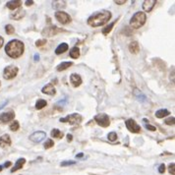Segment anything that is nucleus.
<instances>
[{"mask_svg":"<svg viewBox=\"0 0 175 175\" xmlns=\"http://www.w3.org/2000/svg\"><path fill=\"white\" fill-rule=\"evenodd\" d=\"M20 128V124L18 121H13L11 123V125H10V130L11 131H17Z\"/></svg>","mask_w":175,"mask_h":175,"instance_id":"obj_27","label":"nucleus"},{"mask_svg":"<svg viewBox=\"0 0 175 175\" xmlns=\"http://www.w3.org/2000/svg\"><path fill=\"white\" fill-rule=\"evenodd\" d=\"M76 163V161H63L61 162V166H66V165H73Z\"/></svg>","mask_w":175,"mask_h":175,"instance_id":"obj_35","label":"nucleus"},{"mask_svg":"<svg viewBox=\"0 0 175 175\" xmlns=\"http://www.w3.org/2000/svg\"><path fill=\"white\" fill-rule=\"evenodd\" d=\"M125 124H126L127 129H128L130 132H132V133H139V132L141 131V127L137 124V122L135 121L134 119H128L125 122Z\"/></svg>","mask_w":175,"mask_h":175,"instance_id":"obj_8","label":"nucleus"},{"mask_svg":"<svg viewBox=\"0 0 175 175\" xmlns=\"http://www.w3.org/2000/svg\"><path fill=\"white\" fill-rule=\"evenodd\" d=\"M70 56H71L72 58H74V59L78 58V57L80 56V49H79V47H77V46L73 47V48L70 50Z\"/></svg>","mask_w":175,"mask_h":175,"instance_id":"obj_24","label":"nucleus"},{"mask_svg":"<svg viewBox=\"0 0 175 175\" xmlns=\"http://www.w3.org/2000/svg\"><path fill=\"white\" fill-rule=\"evenodd\" d=\"M54 146V142L52 141L51 139H48L47 141L44 143V149H50Z\"/></svg>","mask_w":175,"mask_h":175,"instance_id":"obj_31","label":"nucleus"},{"mask_svg":"<svg viewBox=\"0 0 175 175\" xmlns=\"http://www.w3.org/2000/svg\"><path fill=\"white\" fill-rule=\"evenodd\" d=\"M18 67L16 66H13V65H10V66H7L6 68L4 69L3 71V77L4 79L6 80H11L15 78V77L17 76V74H18Z\"/></svg>","mask_w":175,"mask_h":175,"instance_id":"obj_5","label":"nucleus"},{"mask_svg":"<svg viewBox=\"0 0 175 175\" xmlns=\"http://www.w3.org/2000/svg\"><path fill=\"white\" fill-rule=\"evenodd\" d=\"M164 171H165V165L164 164H161L158 167V172L159 173H163Z\"/></svg>","mask_w":175,"mask_h":175,"instance_id":"obj_36","label":"nucleus"},{"mask_svg":"<svg viewBox=\"0 0 175 175\" xmlns=\"http://www.w3.org/2000/svg\"><path fill=\"white\" fill-rule=\"evenodd\" d=\"M3 42H4V39L2 37H0V48L2 47V45H3Z\"/></svg>","mask_w":175,"mask_h":175,"instance_id":"obj_39","label":"nucleus"},{"mask_svg":"<svg viewBox=\"0 0 175 175\" xmlns=\"http://www.w3.org/2000/svg\"><path fill=\"white\" fill-rule=\"evenodd\" d=\"M82 116L78 113H73V114H70V115L64 117V118L60 119V122L62 123H69L71 125H75V124H79L81 123L82 121Z\"/></svg>","mask_w":175,"mask_h":175,"instance_id":"obj_4","label":"nucleus"},{"mask_svg":"<svg viewBox=\"0 0 175 175\" xmlns=\"http://www.w3.org/2000/svg\"><path fill=\"white\" fill-rule=\"evenodd\" d=\"M84 156L83 154H77V156H76V157H77V158H79V157H82V156Z\"/></svg>","mask_w":175,"mask_h":175,"instance_id":"obj_44","label":"nucleus"},{"mask_svg":"<svg viewBox=\"0 0 175 175\" xmlns=\"http://www.w3.org/2000/svg\"><path fill=\"white\" fill-rule=\"evenodd\" d=\"M146 128L149 129L150 131H156V127H154V126H152V125H150V124L146 125Z\"/></svg>","mask_w":175,"mask_h":175,"instance_id":"obj_37","label":"nucleus"},{"mask_svg":"<svg viewBox=\"0 0 175 175\" xmlns=\"http://www.w3.org/2000/svg\"><path fill=\"white\" fill-rule=\"evenodd\" d=\"M2 169H3V165H0V171H2Z\"/></svg>","mask_w":175,"mask_h":175,"instance_id":"obj_45","label":"nucleus"},{"mask_svg":"<svg viewBox=\"0 0 175 175\" xmlns=\"http://www.w3.org/2000/svg\"><path fill=\"white\" fill-rule=\"evenodd\" d=\"M52 6L56 10H61L66 7V1H53L52 2Z\"/></svg>","mask_w":175,"mask_h":175,"instance_id":"obj_21","label":"nucleus"},{"mask_svg":"<svg viewBox=\"0 0 175 175\" xmlns=\"http://www.w3.org/2000/svg\"><path fill=\"white\" fill-rule=\"evenodd\" d=\"M68 50V44L67 43H61L57 46V48L55 49V53L56 54H61L64 53L65 51Z\"/></svg>","mask_w":175,"mask_h":175,"instance_id":"obj_20","label":"nucleus"},{"mask_svg":"<svg viewBox=\"0 0 175 175\" xmlns=\"http://www.w3.org/2000/svg\"><path fill=\"white\" fill-rule=\"evenodd\" d=\"M115 2L116 4H118V5H121V4H124V3H126V0H121V1H118V0H115Z\"/></svg>","mask_w":175,"mask_h":175,"instance_id":"obj_38","label":"nucleus"},{"mask_svg":"<svg viewBox=\"0 0 175 175\" xmlns=\"http://www.w3.org/2000/svg\"><path fill=\"white\" fill-rule=\"evenodd\" d=\"M41 92L45 94H48V96H54L56 94V91H55V88L53 87L52 84H47L46 86H44L42 88Z\"/></svg>","mask_w":175,"mask_h":175,"instance_id":"obj_13","label":"nucleus"},{"mask_svg":"<svg viewBox=\"0 0 175 175\" xmlns=\"http://www.w3.org/2000/svg\"><path fill=\"white\" fill-rule=\"evenodd\" d=\"M25 45L21 41L18 39H13V41H10L7 43L6 47H5V51L8 56L11 58H18L24 53Z\"/></svg>","mask_w":175,"mask_h":175,"instance_id":"obj_2","label":"nucleus"},{"mask_svg":"<svg viewBox=\"0 0 175 175\" xmlns=\"http://www.w3.org/2000/svg\"><path fill=\"white\" fill-rule=\"evenodd\" d=\"M39 54H36V55H34V61H37V60H39Z\"/></svg>","mask_w":175,"mask_h":175,"instance_id":"obj_43","label":"nucleus"},{"mask_svg":"<svg viewBox=\"0 0 175 175\" xmlns=\"http://www.w3.org/2000/svg\"><path fill=\"white\" fill-rule=\"evenodd\" d=\"M25 14L26 13H25V11L23 9H19L18 11H14V13H12L10 15V17H11L13 20H20L25 16Z\"/></svg>","mask_w":175,"mask_h":175,"instance_id":"obj_16","label":"nucleus"},{"mask_svg":"<svg viewBox=\"0 0 175 175\" xmlns=\"http://www.w3.org/2000/svg\"><path fill=\"white\" fill-rule=\"evenodd\" d=\"M72 137H73V136H72V135H70V134L67 135V140H68V142H71L72 141V139H73Z\"/></svg>","mask_w":175,"mask_h":175,"instance_id":"obj_40","label":"nucleus"},{"mask_svg":"<svg viewBox=\"0 0 175 175\" xmlns=\"http://www.w3.org/2000/svg\"><path fill=\"white\" fill-rule=\"evenodd\" d=\"M15 117V113L13 111H8V112H4V113L0 114V122L1 123H8V122L12 121Z\"/></svg>","mask_w":175,"mask_h":175,"instance_id":"obj_10","label":"nucleus"},{"mask_svg":"<svg viewBox=\"0 0 175 175\" xmlns=\"http://www.w3.org/2000/svg\"><path fill=\"white\" fill-rule=\"evenodd\" d=\"M55 18L59 23H61L62 25H67L71 22V17H70L69 14L65 13L63 11H57L55 13Z\"/></svg>","mask_w":175,"mask_h":175,"instance_id":"obj_7","label":"nucleus"},{"mask_svg":"<svg viewBox=\"0 0 175 175\" xmlns=\"http://www.w3.org/2000/svg\"><path fill=\"white\" fill-rule=\"evenodd\" d=\"M60 32H65L64 30L62 29H58L57 27H49V28H46L45 30H43L42 32V34L44 36H47V37H51V36H54V34H58Z\"/></svg>","mask_w":175,"mask_h":175,"instance_id":"obj_11","label":"nucleus"},{"mask_svg":"<svg viewBox=\"0 0 175 175\" xmlns=\"http://www.w3.org/2000/svg\"><path fill=\"white\" fill-rule=\"evenodd\" d=\"M34 3V1H26V5L27 6H30V5H32Z\"/></svg>","mask_w":175,"mask_h":175,"instance_id":"obj_42","label":"nucleus"},{"mask_svg":"<svg viewBox=\"0 0 175 175\" xmlns=\"http://www.w3.org/2000/svg\"><path fill=\"white\" fill-rule=\"evenodd\" d=\"M46 104H47L46 101H44V99H39L36 103V108L39 110V109H42L43 107H45Z\"/></svg>","mask_w":175,"mask_h":175,"instance_id":"obj_25","label":"nucleus"},{"mask_svg":"<svg viewBox=\"0 0 175 175\" xmlns=\"http://www.w3.org/2000/svg\"><path fill=\"white\" fill-rule=\"evenodd\" d=\"M174 167H175V164L174 163H171V164H169V166H168V170H169V172L172 174V175H174L175 174V169H174Z\"/></svg>","mask_w":175,"mask_h":175,"instance_id":"obj_34","label":"nucleus"},{"mask_svg":"<svg viewBox=\"0 0 175 175\" xmlns=\"http://www.w3.org/2000/svg\"><path fill=\"white\" fill-rule=\"evenodd\" d=\"M147 21V16L144 12H137L130 20V26L133 29H140L143 27Z\"/></svg>","mask_w":175,"mask_h":175,"instance_id":"obj_3","label":"nucleus"},{"mask_svg":"<svg viewBox=\"0 0 175 175\" xmlns=\"http://www.w3.org/2000/svg\"><path fill=\"white\" fill-rule=\"evenodd\" d=\"M107 138H108V140L110 142H114L117 140V134L115 132H110V133L108 134V136H107Z\"/></svg>","mask_w":175,"mask_h":175,"instance_id":"obj_30","label":"nucleus"},{"mask_svg":"<svg viewBox=\"0 0 175 175\" xmlns=\"http://www.w3.org/2000/svg\"><path fill=\"white\" fill-rule=\"evenodd\" d=\"M11 162H10V161H7V162H5V164H4V165H3V167H9L10 165H11Z\"/></svg>","mask_w":175,"mask_h":175,"instance_id":"obj_41","label":"nucleus"},{"mask_svg":"<svg viewBox=\"0 0 175 175\" xmlns=\"http://www.w3.org/2000/svg\"><path fill=\"white\" fill-rule=\"evenodd\" d=\"M129 50L131 53H138V52L140 51V46H139V43L137 41H133L131 42V43L129 44Z\"/></svg>","mask_w":175,"mask_h":175,"instance_id":"obj_18","label":"nucleus"},{"mask_svg":"<svg viewBox=\"0 0 175 175\" xmlns=\"http://www.w3.org/2000/svg\"><path fill=\"white\" fill-rule=\"evenodd\" d=\"M114 24H115V23H111L110 25H108L107 27H105V28L102 30V34H108V32H110L112 28H113Z\"/></svg>","mask_w":175,"mask_h":175,"instance_id":"obj_28","label":"nucleus"},{"mask_svg":"<svg viewBox=\"0 0 175 175\" xmlns=\"http://www.w3.org/2000/svg\"><path fill=\"white\" fill-rule=\"evenodd\" d=\"M5 31H6V32L8 34H13L15 32V29L12 25H7V26L5 27Z\"/></svg>","mask_w":175,"mask_h":175,"instance_id":"obj_29","label":"nucleus"},{"mask_svg":"<svg viewBox=\"0 0 175 175\" xmlns=\"http://www.w3.org/2000/svg\"><path fill=\"white\" fill-rule=\"evenodd\" d=\"M45 43H46V39H39V41L36 42V45H37V47H39V46L44 45Z\"/></svg>","mask_w":175,"mask_h":175,"instance_id":"obj_33","label":"nucleus"},{"mask_svg":"<svg viewBox=\"0 0 175 175\" xmlns=\"http://www.w3.org/2000/svg\"><path fill=\"white\" fill-rule=\"evenodd\" d=\"M0 87H1V82H0Z\"/></svg>","mask_w":175,"mask_h":175,"instance_id":"obj_46","label":"nucleus"},{"mask_svg":"<svg viewBox=\"0 0 175 175\" xmlns=\"http://www.w3.org/2000/svg\"><path fill=\"white\" fill-rule=\"evenodd\" d=\"M25 162H26V159L25 158H19L18 161H17L16 164L14 165V167L11 169V172H15V171L19 170V169H21L25 164Z\"/></svg>","mask_w":175,"mask_h":175,"instance_id":"obj_19","label":"nucleus"},{"mask_svg":"<svg viewBox=\"0 0 175 175\" xmlns=\"http://www.w3.org/2000/svg\"><path fill=\"white\" fill-rule=\"evenodd\" d=\"M72 65H73L72 62H62L61 64H59L58 66H57V71H64V70L68 69Z\"/></svg>","mask_w":175,"mask_h":175,"instance_id":"obj_22","label":"nucleus"},{"mask_svg":"<svg viewBox=\"0 0 175 175\" xmlns=\"http://www.w3.org/2000/svg\"><path fill=\"white\" fill-rule=\"evenodd\" d=\"M111 18V13L107 10H102V11L96 12V13L92 14L89 19H88V24L90 26L96 28V27L103 26Z\"/></svg>","mask_w":175,"mask_h":175,"instance_id":"obj_1","label":"nucleus"},{"mask_svg":"<svg viewBox=\"0 0 175 175\" xmlns=\"http://www.w3.org/2000/svg\"><path fill=\"white\" fill-rule=\"evenodd\" d=\"M70 82H71L72 86H73L74 88H77L82 84V78H81L80 75L74 73V74L71 75V77H70Z\"/></svg>","mask_w":175,"mask_h":175,"instance_id":"obj_12","label":"nucleus"},{"mask_svg":"<svg viewBox=\"0 0 175 175\" xmlns=\"http://www.w3.org/2000/svg\"><path fill=\"white\" fill-rule=\"evenodd\" d=\"M11 145V138L9 135L5 134L3 136L0 137V147H7Z\"/></svg>","mask_w":175,"mask_h":175,"instance_id":"obj_14","label":"nucleus"},{"mask_svg":"<svg viewBox=\"0 0 175 175\" xmlns=\"http://www.w3.org/2000/svg\"><path fill=\"white\" fill-rule=\"evenodd\" d=\"M46 137V134L42 131H37L32 133L31 136H30V140L34 143H41L42 140H44Z\"/></svg>","mask_w":175,"mask_h":175,"instance_id":"obj_9","label":"nucleus"},{"mask_svg":"<svg viewBox=\"0 0 175 175\" xmlns=\"http://www.w3.org/2000/svg\"><path fill=\"white\" fill-rule=\"evenodd\" d=\"M51 137H53V138H62L63 137V133H62L61 131H59L58 129H53L51 131Z\"/></svg>","mask_w":175,"mask_h":175,"instance_id":"obj_26","label":"nucleus"},{"mask_svg":"<svg viewBox=\"0 0 175 175\" xmlns=\"http://www.w3.org/2000/svg\"><path fill=\"white\" fill-rule=\"evenodd\" d=\"M169 112L167 109H159V110H157L156 112V116L157 118H163V117H165L167 115H169Z\"/></svg>","mask_w":175,"mask_h":175,"instance_id":"obj_23","label":"nucleus"},{"mask_svg":"<svg viewBox=\"0 0 175 175\" xmlns=\"http://www.w3.org/2000/svg\"><path fill=\"white\" fill-rule=\"evenodd\" d=\"M156 0H146L143 3V9L146 12H151L152 9L154 8V6L156 5Z\"/></svg>","mask_w":175,"mask_h":175,"instance_id":"obj_15","label":"nucleus"},{"mask_svg":"<svg viewBox=\"0 0 175 175\" xmlns=\"http://www.w3.org/2000/svg\"><path fill=\"white\" fill-rule=\"evenodd\" d=\"M165 124L167 125H174L175 124V118L174 117H169L165 120Z\"/></svg>","mask_w":175,"mask_h":175,"instance_id":"obj_32","label":"nucleus"},{"mask_svg":"<svg viewBox=\"0 0 175 175\" xmlns=\"http://www.w3.org/2000/svg\"><path fill=\"white\" fill-rule=\"evenodd\" d=\"M21 5H22V1L17 0V1H9L6 6H7V8H9L10 10H15V9L19 8Z\"/></svg>","mask_w":175,"mask_h":175,"instance_id":"obj_17","label":"nucleus"},{"mask_svg":"<svg viewBox=\"0 0 175 175\" xmlns=\"http://www.w3.org/2000/svg\"><path fill=\"white\" fill-rule=\"evenodd\" d=\"M94 120H96V122L99 126L104 127V128H106V127H108L110 125V119L105 113H101L99 115H96L94 117Z\"/></svg>","mask_w":175,"mask_h":175,"instance_id":"obj_6","label":"nucleus"}]
</instances>
